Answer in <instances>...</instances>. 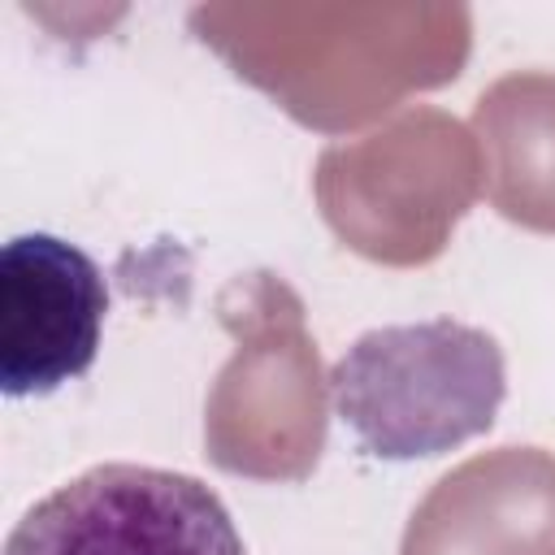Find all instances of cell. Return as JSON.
<instances>
[{
    "instance_id": "1",
    "label": "cell",
    "mask_w": 555,
    "mask_h": 555,
    "mask_svg": "<svg viewBox=\"0 0 555 555\" xmlns=\"http://www.w3.org/2000/svg\"><path fill=\"white\" fill-rule=\"evenodd\" d=\"M503 390L499 343L447 317L369 330L330 369L338 421L377 460L442 455L486 434Z\"/></svg>"
},
{
    "instance_id": "2",
    "label": "cell",
    "mask_w": 555,
    "mask_h": 555,
    "mask_svg": "<svg viewBox=\"0 0 555 555\" xmlns=\"http://www.w3.org/2000/svg\"><path fill=\"white\" fill-rule=\"evenodd\" d=\"M4 555H247V546L221 494L199 477L95 464L26 507Z\"/></svg>"
},
{
    "instance_id": "3",
    "label": "cell",
    "mask_w": 555,
    "mask_h": 555,
    "mask_svg": "<svg viewBox=\"0 0 555 555\" xmlns=\"http://www.w3.org/2000/svg\"><path fill=\"white\" fill-rule=\"evenodd\" d=\"M108 312L100 264L61 234L30 230L0 247V390L43 399L78 382L95 356Z\"/></svg>"
}]
</instances>
